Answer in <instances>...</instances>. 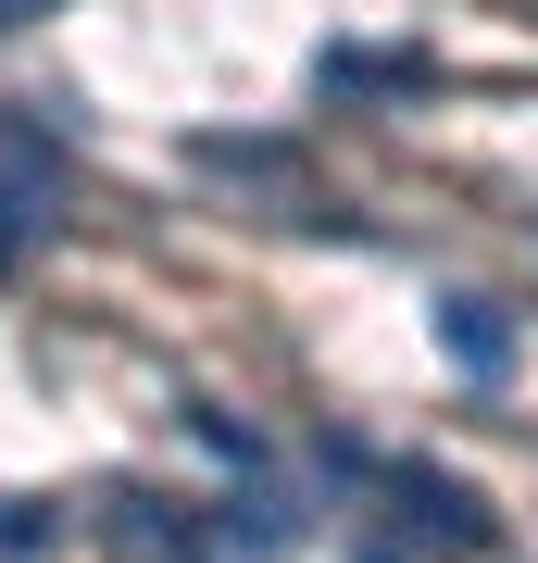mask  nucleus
Here are the masks:
<instances>
[{
    "mask_svg": "<svg viewBox=\"0 0 538 563\" xmlns=\"http://www.w3.org/2000/svg\"><path fill=\"white\" fill-rule=\"evenodd\" d=\"M339 463L376 488L400 526H414L426 551H488V539H501V514H488V488H476V476H439V463H400V451H388V463H376V451H339Z\"/></svg>",
    "mask_w": 538,
    "mask_h": 563,
    "instance_id": "nucleus-1",
    "label": "nucleus"
},
{
    "mask_svg": "<svg viewBox=\"0 0 538 563\" xmlns=\"http://www.w3.org/2000/svg\"><path fill=\"white\" fill-rule=\"evenodd\" d=\"M113 539H125V563H200V551H213L188 526V501H163V488H125V501H113Z\"/></svg>",
    "mask_w": 538,
    "mask_h": 563,
    "instance_id": "nucleus-2",
    "label": "nucleus"
},
{
    "mask_svg": "<svg viewBox=\"0 0 538 563\" xmlns=\"http://www.w3.org/2000/svg\"><path fill=\"white\" fill-rule=\"evenodd\" d=\"M439 351L463 363V376H501V363H514V325H501V301H439Z\"/></svg>",
    "mask_w": 538,
    "mask_h": 563,
    "instance_id": "nucleus-3",
    "label": "nucleus"
},
{
    "mask_svg": "<svg viewBox=\"0 0 538 563\" xmlns=\"http://www.w3.org/2000/svg\"><path fill=\"white\" fill-rule=\"evenodd\" d=\"M426 51H326V88H426Z\"/></svg>",
    "mask_w": 538,
    "mask_h": 563,
    "instance_id": "nucleus-4",
    "label": "nucleus"
},
{
    "mask_svg": "<svg viewBox=\"0 0 538 563\" xmlns=\"http://www.w3.org/2000/svg\"><path fill=\"white\" fill-rule=\"evenodd\" d=\"M39 188H51V163L0 151V263H13V239H25V225H39Z\"/></svg>",
    "mask_w": 538,
    "mask_h": 563,
    "instance_id": "nucleus-5",
    "label": "nucleus"
},
{
    "mask_svg": "<svg viewBox=\"0 0 538 563\" xmlns=\"http://www.w3.org/2000/svg\"><path fill=\"white\" fill-rule=\"evenodd\" d=\"M63 551V514L51 501H0V563H51Z\"/></svg>",
    "mask_w": 538,
    "mask_h": 563,
    "instance_id": "nucleus-6",
    "label": "nucleus"
},
{
    "mask_svg": "<svg viewBox=\"0 0 538 563\" xmlns=\"http://www.w3.org/2000/svg\"><path fill=\"white\" fill-rule=\"evenodd\" d=\"M188 426H200V439H213L226 463H263V439H251V426H239V413H188Z\"/></svg>",
    "mask_w": 538,
    "mask_h": 563,
    "instance_id": "nucleus-7",
    "label": "nucleus"
},
{
    "mask_svg": "<svg viewBox=\"0 0 538 563\" xmlns=\"http://www.w3.org/2000/svg\"><path fill=\"white\" fill-rule=\"evenodd\" d=\"M39 13H51V0H0V25H39Z\"/></svg>",
    "mask_w": 538,
    "mask_h": 563,
    "instance_id": "nucleus-8",
    "label": "nucleus"
}]
</instances>
